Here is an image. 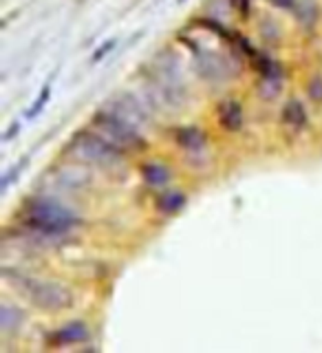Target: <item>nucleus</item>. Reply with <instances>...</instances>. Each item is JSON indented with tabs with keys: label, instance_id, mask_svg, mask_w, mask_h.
Wrapping results in <instances>:
<instances>
[{
	"label": "nucleus",
	"instance_id": "nucleus-13",
	"mask_svg": "<svg viewBox=\"0 0 322 353\" xmlns=\"http://www.w3.org/2000/svg\"><path fill=\"white\" fill-rule=\"evenodd\" d=\"M185 205L183 192H165L157 199V210L163 214H177Z\"/></svg>",
	"mask_w": 322,
	"mask_h": 353
},
{
	"label": "nucleus",
	"instance_id": "nucleus-11",
	"mask_svg": "<svg viewBox=\"0 0 322 353\" xmlns=\"http://www.w3.org/2000/svg\"><path fill=\"white\" fill-rule=\"evenodd\" d=\"M283 121L292 128H305L307 126V110L298 99H290L283 106Z\"/></svg>",
	"mask_w": 322,
	"mask_h": 353
},
{
	"label": "nucleus",
	"instance_id": "nucleus-19",
	"mask_svg": "<svg viewBox=\"0 0 322 353\" xmlns=\"http://www.w3.org/2000/svg\"><path fill=\"white\" fill-rule=\"evenodd\" d=\"M230 5L239 11L241 18H248L250 16V0H230Z\"/></svg>",
	"mask_w": 322,
	"mask_h": 353
},
{
	"label": "nucleus",
	"instance_id": "nucleus-4",
	"mask_svg": "<svg viewBox=\"0 0 322 353\" xmlns=\"http://www.w3.org/2000/svg\"><path fill=\"white\" fill-rule=\"evenodd\" d=\"M93 126L97 132H102L106 139H110L119 148H141L143 137L139 135V128L135 124H130L128 119L121 115L113 113L110 108L97 110V115L93 117Z\"/></svg>",
	"mask_w": 322,
	"mask_h": 353
},
{
	"label": "nucleus",
	"instance_id": "nucleus-2",
	"mask_svg": "<svg viewBox=\"0 0 322 353\" xmlns=\"http://www.w3.org/2000/svg\"><path fill=\"white\" fill-rule=\"evenodd\" d=\"M3 276L7 281L14 283V287H18L33 305L44 309V312H60V309H66L73 305V294L60 283L29 279V276H22V274L9 272V270H5Z\"/></svg>",
	"mask_w": 322,
	"mask_h": 353
},
{
	"label": "nucleus",
	"instance_id": "nucleus-14",
	"mask_svg": "<svg viewBox=\"0 0 322 353\" xmlns=\"http://www.w3.org/2000/svg\"><path fill=\"white\" fill-rule=\"evenodd\" d=\"M279 88H281V80H274V77H263V82L259 84V93L265 99H274L279 95Z\"/></svg>",
	"mask_w": 322,
	"mask_h": 353
},
{
	"label": "nucleus",
	"instance_id": "nucleus-12",
	"mask_svg": "<svg viewBox=\"0 0 322 353\" xmlns=\"http://www.w3.org/2000/svg\"><path fill=\"white\" fill-rule=\"evenodd\" d=\"M22 323H25V312L9 303L0 305V329L3 331H16Z\"/></svg>",
	"mask_w": 322,
	"mask_h": 353
},
{
	"label": "nucleus",
	"instance_id": "nucleus-16",
	"mask_svg": "<svg viewBox=\"0 0 322 353\" xmlns=\"http://www.w3.org/2000/svg\"><path fill=\"white\" fill-rule=\"evenodd\" d=\"M307 93H309V97L314 99V102H322V77L320 75H316V77L309 80Z\"/></svg>",
	"mask_w": 322,
	"mask_h": 353
},
{
	"label": "nucleus",
	"instance_id": "nucleus-17",
	"mask_svg": "<svg viewBox=\"0 0 322 353\" xmlns=\"http://www.w3.org/2000/svg\"><path fill=\"white\" fill-rule=\"evenodd\" d=\"M25 165H27V161H22L20 165H14V168H11L5 176H3V185H0V190H3V192H7V188H9V183L11 181H14V176H18L20 174V170L22 168H25Z\"/></svg>",
	"mask_w": 322,
	"mask_h": 353
},
{
	"label": "nucleus",
	"instance_id": "nucleus-21",
	"mask_svg": "<svg viewBox=\"0 0 322 353\" xmlns=\"http://www.w3.org/2000/svg\"><path fill=\"white\" fill-rule=\"evenodd\" d=\"M16 132H20V124H14V128H11L9 132H5V141H7V139H11V137H14Z\"/></svg>",
	"mask_w": 322,
	"mask_h": 353
},
{
	"label": "nucleus",
	"instance_id": "nucleus-7",
	"mask_svg": "<svg viewBox=\"0 0 322 353\" xmlns=\"http://www.w3.org/2000/svg\"><path fill=\"white\" fill-rule=\"evenodd\" d=\"M217 117H219L221 128L228 132H237L243 126V110H241V104L234 102V99H228V102L219 104Z\"/></svg>",
	"mask_w": 322,
	"mask_h": 353
},
{
	"label": "nucleus",
	"instance_id": "nucleus-20",
	"mask_svg": "<svg viewBox=\"0 0 322 353\" xmlns=\"http://www.w3.org/2000/svg\"><path fill=\"white\" fill-rule=\"evenodd\" d=\"M276 7H285V9H292L294 7V0H272Z\"/></svg>",
	"mask_w": 322,
	"mask_h": 353
},
{
	"label": "nucleus",
	"instance_id": "nucleus-22",
	"mask_svg": "<svg viewBox=\"0 0 322 353\" xmlns=\"http://www.w3.org/2000/svg\"><path fill=\"white\" fill-rule=\"evenodd\" d=\"M179 3H185V0H179Z\"/></svg>",
	"mask_w": 322,
	"mask_h": 353
},
{
	"label": "nucleus",
	"instance_id": "nucleus-6",
	"mask_svg": "<svg viewBox=\"0 0 322 353\" xmlns=\"http://www.w3.org/2000/svg\"><path fill=\"white\" fill-rule=\"evenodd\" d=\"M197 69L208 80H221L230 71V64L221 58L219 53H199L197 55Z\"/></svg>",
	"mask_w": 322,
	"mask_h": 353
},
{
	"label": "nucleus",
	"instance_id": "nucleus-9",
	"mask_svg": "<svg viewBox=\"0 0 322 353\" xmlns=\"http://www.w3.org/2000/svg\"><path fill=\"white\" fill-rule=\"evenodd\" d=\"M174 141L185 150H201L205 146V132L199 126H181L174 132Z\"/></svg>",
	"mask_w": 322,
	"mask_h": 353
},
{
	"label": "nucleus",
	"instance_id": "nucleus-10",
	"mask_svg": "<svg viewBox=\"0 0 322 353\" xmlns=\"http://www.w3.org/2000/svg\"><path fill=\"white\" fill-rule=\"evenodd\" d=\"M141 176H143V181H146L148 185H152V188H161V185L168 183V179H170V170L165 168L163 163L150 161V163H143V165H141Z\"/></svg>",
	"mask_w": 322,
	"mask_h": 353
},
{
	"label": "nucleus",
	"instance_id": "nucleus-5",
	"mask_svg": "<svg viewBox=\"0 0 322 353\" xmlns=\"http://www.w3.org/2000/svg\"><path fill=\"white\" fill-rule=\"evenodd\" d=\"M104 106L113 110V113L121 115L124 119H128L130 124H135L137 128H139L141 124H148V119H150L148 108L143 106L135 95H130V93L117 95V97H113V99H110V102L104 104Z\"/></svg>",
	"mask_w": 322,
	"mask_h": 353
},
{
	"label": "nucleus",
	"instance_id": "nucleus-8",
	"mask_svg": "<svg viewBox=\"0 0 322 353\" xmlns=\"http://www.w3.org/2000/svg\"><path fill=\"white\" fill-rule=\"evenodd\" d=\"M88 340V327L84 323H71L66 325L58 331H53V334L49 336V342L51 345H75V342H84Z\"/></svg>",
	"mask_w": 322,
	"mask_h": 353
},
{
	"label": "nucleus",
	"instance_id": "nucleus-3",
	"mask_svg": "<svg viewBox=\"0 0 322 353\" xmlns=\"http://www.w3.org/2000/svg\"><path fill=\"white\" fill-rule=\"evenodd\" d=\"M71 150L77 159L95 165H110L119 161V146L106 139L102 132L95 130H82L71 139Z\"/></svg>",
	"mask_w": 322,
	"mask_h": 353
},
{
	"label": "nucleus",
	"instance_id": "nucleus-15",
	"mask_svg": "<svg viewBox=\"0 0 322 353\" xmlns=\"http://www.w3.org/2000/svg\"><path fill=\"white\" fill-rule=\"evenodd\" d=\"M49 95H51V86L47 84L42 88V93H40V97L36 99V102H33V106H31V110L27 113V117L31 119V117H36V115H40L42 113V108H44V104L49 102Z\"/></svg>",
	"mask_w": 322,
	"mask_h": 353
},
{
	"label": "nucleus",
	"instance_id": "nucleus-1",
	"mask_svg": "<svg viewBox=\"0 0 322 353\" xmlns=\"http://www.w3.org/2000/svg\"><path fill=\"white\" fill-rule=\"evenodd\" d=\"M25 214H27V228L31 232H38L42 236H60L80 225V219L69 208L55 201H47V199L29 201Z\"/></svg>",
	"mask_w": 322,
	"mask_h": 353
},
{
	"label": "nucleus",
	"instance_id": "nucleus-18",
	"mask_svg": "<svg viewBox=\"0 0 322 353\" xmlns=\"http://www.w3.org/2000/svg\"><path fill=\"white\" fill-rule=\"evenodd\" d=\"M115 44H117L115 40H108L106 44H102V47H99V49H97V51L93 53V62H99V60L104 58V55H108L110 51L115 49Z\"/></svg>",
	"mask_w": 322,
	"mask_h": 353
}]
</instances>
